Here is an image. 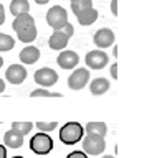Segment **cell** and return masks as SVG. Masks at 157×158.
Instances as JSON below:
<instances>
[{"label":"cell","mask_w":157,"mask_h":158,"mask_svg":"<svg viewBox=\"0 0 157 158\" xmlns=\"http://www.w3.org/2000/svg\"><path fill=\"white\" fill-rule=\"evenodd\" d=\"M111 12H112V15H117V0H112L111 2Z\"/></svg>","instance_id":"obj_29"},{"label":"cell","mask_w":157,"mask_h":158,"mask_svg":"<svg viewBox=\"0 0 157 158\" xmlns=\"http://www.w3.org/2000/svg\"><path fill=\"white\" fill-rule=\"evenodd\" d=\"M35 2L38 3V5H45V3H48L50 0H35Z\"/></svg>","instance_id":"obj_32"},{"label":"cell","mask_w":157,"mask_h":158,"mask_svg":"<svg viewBox=\"0 0 157 158\" xmlns=\"http://www.w3.org/2000/svg\"><path fill=\"white\" fill-rule=\"evenodd\" d=\"M30 150L37 155H48L53 150V140L48 133L38 132L30 138Z\"/></svg>","instance_id":"obj_2"},{"label":"cell","mask_w":157,"mask_h":158,"mask_svg":"<svg viewBox=\"0 0 157 158\" xmlns=\"http://www.w3.org/2000/svg\"><path fill=\"white\" fill-rule=\"evenodd\" d=\"M32 128H33V123L32 122H13L12 123V130L22 133L23 137L28 135V133L32 132Z\"/></svg>","instance_id":"obj_22"},{"label":"cell","mask_w":157,"mask_h":158,"mask_svg":"<svg viewBox=\"0 0 157 158\" xmlns=\"http://www.w3.org/2000/svg\"><path fill=\"white\" fill-rule=\"evenodd\" d=\"M85 63L88 68L91 69H102L104 66H107V63H109V56L101 51V49H93V51H89L86 54L85 58Z\"/></svg>","instance_id":"obj_6"},{"label":"cell","mask_w":157,"mask_h":158,"mask_svg":"<svg viewBox=\"0 0 157 158\" xmlns=\"http://www.w3.org/2000/svg\"><path fill=\"white\" fill-rule=\"evenodd\" d=\"M5 22V10H3V5L0 3V25H3Z\"/></svg>","instance_id":"obj_27"},{"label":"cell","mask_w":157,"mask_h":158,"mask_svg":"<svg viewBox=\"0 0 157 158\" xmlns=\"http://www.w3.org/2000/svg\"><path fill=\"white\" fill-rule=\"evenodd\" d=\"M46 23L50 25L53 30H61L65 25L68 23V13L66 10L60 7V5H55L46 12Z\"/></svg>","instance_id":"obj_4"},{"label":"cell","mask_w":157,"mask_h":158,"mask_svg":"<svg viewBox=\"0 0 157 158\" xmlns=\"http://www.w3.org/2000/svg\"><path fill=\"white\" fill-rule=\"evenodd\" d=\"M93 41H94V44L99 49L109 48V46L114 44V33H112V30H109V28H101L94 33Z\"/></svg>","instance_id":"obj_10"},{"label":"cell","mask_w":157,"mask_h":158,"mask_svg":"<svg viewBox=\"0 0 157 158\" xmlns=\"http://www.w3.org/2000/svg\"><path fill=\"white\" fill-rule=\"evenodd\" d=\"M111 77L117 79V64H112L111 66Z\"/></svg>","instance_id":"obj_28"},{"label":"cell","mask_w":157,"mask_h":158,"mask_svg":"<svg viewBox=\"0 0 157 158\" xmlns=\"http://www.w3.org/2000/svg\"><path fill=\"white\" fill-rule=\"evenodd\" d=\"M5 79L13 86H18L27 79V69L22 64H12L5 71Z\"/></svg>","instance_id":"obj_8"},{"label":"cell","mask_w":157,"mask_h":158,"mask_svg":"<svg viewBox=\"0 0 157 158\" xmlns=\"http://www.w3.org/2000/svg\"><path fill=\"white\" fill-rule=\"evenodd\" d=\"M70 2H71V10L75 15L93 7V0H70Z\"/></svg>","instance_id":"obj_20"},{"label":"cell","mask_w":157,"mask_h":158,"mask_svg":"<svg viewBox=\"0 0 157 158\" xmlns=\"http://www.w3.org/2000/svg\"><path fill=\"white\" fill-rule=\"evenodd\" d=\"M38 59H40V49H38L37 46H32V44H28V46H25L20 51V61L23 64H35Z\"/></svg>","instance_id":"obj_12"},{"label":"cell","mask_w":157,"mask_h":158,"mask_svg":"<svg viewBox=\"0 0 157 158\" xmlns=\"http://www.w3.org/2000/svg\"><path fill=\"white\" fill-rule=\"evenodd\" d=\"M106 148L104 137L93 135V133H85L83 137V152L86 155H101Z\"/></svg>","instance_id":"obj_3"},{"label":"cell","mask_w":157,"mask_h":158,"mask_svg":"<svg viewBox=\"0 0 157 158\" xmlns=\"http://www.w3.org/2000/svg\"><path fill=\"white\" fill-rule=\"evenodd\" d=\"M61 31L65 33V35H68V36L71 38V36H73V33H75V28H73V25H71L70 22H68V23L65 25V27L61 28Z\"/></svg>","instance_id":"obj_25"},{"label":"cell","mask_w":157,"mask_h":158,"mask_svg":"<svg viewBox=\"0 0 157 158\" xmlns=\"http://www.w3.org/2000/svg\"><path fill=\"white\" fill-rule=\"evenodd\" d=\"M3 91H5V81H3L2 77H0V94H2Z\"/></svg>","instance_id":"obj_31"},{"label":"cell","mask_w":157,"mask_h":158,"mask_svg":"<svg viewBox=\"0 0 157 158\" xmlns=\"http://www.w3.org/2000/svg\"><path fill=\"white\" fill-rule=\"evenodd\" d=\"M28 25H35V20L30 13H25V15H20V17H15L13 18V23H12V28L15 30V33L18 30L28 27Z\"/></svg>","instance_id":"obj_19"},{"label":"cell","mask_w":157,"mask_h":158,"mask_svg":"<svg viewBox=\"0 0 157 158\" xmlns=\"http://www.w3.org/2000/svg\"><path fill=\"white\" fill-rule=\"evenodd\" d=\"M101 158H116L114 155H104V156H101Z\"/></svg>","instance_id":"obj_33"},{"label":"cell","mask_w":157,"mask_h":158,"mask_svg":"<svg viewBox=\"0 0 157 158\" xmlns=\"http://www.w3.org/2000/svg\"><path fill=\"white\" fill-rule=\"evenodd\" d=\"M13 46H15V40L7 33H0V53L10 51Z\"/></svg>","instance_id":"obj_21"},{"label":"cell","mask_w":157,"mask_h":158,"mask_svg":"<svg viewBox=\"0 0 157 158\" xmlns=\"http://www.w3.org/2000/svg\"><path fill=\"white\" fill-rule=\"evenodd\" d=\"M0 158H7V148L2 143H0Z\"/></svg>","instance_id":"obj_30"},{"label":"cell","mask_w":157,"mask_h":158,"mask_svg":"<svg viewBox=\"0 0 157 158\" xmlns=\"http://www.w3.org/2000/svg\"><path fill=\"white\" fill-rule=\"evenodd\" d=\"M68 41H70V36H68V35H65L61 30H55L53 35L50 36V40H48V44H50V48L55 49V51H63V49L66 48Z\"/></svg>","instance_id":"obj_11"},{"label":"cell","mask_w":157,"mask_h":158,"mask_svg":"<svg viewBox=\"0 0 157 158\" xmlns=\"http://www.w3.org/2000/svg\"><path fill=\"white\" fill-rule=\"evenodd\" d=\"M89 82V71L86 68H78L71 73V76L68 77V87L73 91H80Z\"/></svg>","instance_id":"obj_5"},{"label":"cell","mask_w":157,"mask_h":158,"mask_svg":"<svg viewBox=\"0 0 157 158\" xmlns=\"http://www.w3.org/2000/svg\"><path fill=\"white\" fill-rule=\"evenodd\" d=\"M109 87H111V84L106 77H96L89 84V91L93 96H102L104 92L109 91Z\"/></svg>","instance_id":"obj_13"},{"label":"cell","mask_w":157,"mask_h":158,"mask_svg":"<svg viewBox=\"0 0 157 158\" xmlns=\"http://www.w3.org/2000/svg\"><path fill=\"white\" fill-rule=\"evenodd\" d=\"M78 22H80L83 27H89V25H93L98 20V10L96 8H88V10H83V12H80L76 15Z\"/></svg>","instance_id":"obj_15"},{"label":"cell","mask_w":157,"mask_h":158,"mask_svg":"<svg viewBox=\"0 0 157 158\" xmlns=\"http://www.w3.org/2000/svg\"><path fill=\"white\" fill-rule=\"evenodd\" d=\"M85 137V127L80 122H68L60 130V140L65 145H75Z\"/></svg>","instance_id":"obj_1"},{"label":"cell","mask_w":157,"mask_h":158,"mask_svg":"<svg viewBox=\"0 0 157 158\" xmlns=\"http://www.w3.org/2000/svg\"><path fill=\"white\" fill-rule=\"evenodd\" d=\"M17 36L22 43H32L37 40V27L35 25H28V27L22 28L17 31Z\"/></svg>","instance_id":"obj_17"},{"label":"cell","mask_w":157,"mask_h":158,"mask_svg":"<svg viewBox=\"0 0 157 158\" xmlns=\"http://www.w3.org/2000/svg\"><path fill=\"white\" fill-rule=\"evenodd\" d=\"M30 12V3L28 0H12L10 2V13L15 17H20V15H25Z\"/></svg>","instance_id":"obj_16"},{"label":"cell","mask_w":157,"mask_h":158,"mask_svg":"<svg viewBox=\"0 0 157 158\" xmlns=\"http://www.w3.org/2000/svg\"><path fill=\"white\" fill-rule=\"evenodd\" d=\"M3 143H5V147H10V148H20L23 145V135L10 128L3 135Z\"/></svg>","instance_id":"obj_14"},{"label":"cell","mask_w":157,"mask_h":158,"mask_svg":"<svg viewBox=\"0 0 157 158\" xmlns=\"http://www.w3.org/2000/svg\"><path fill=\"white\" fill-rule=\"evenodd\" d=\"M56 63L61 69H75L78 66V63H80V56L75 51H71V49H63L58 54Z\"/></svg>","instance_id":"obj_9"},{"label":"cell","mask_w":157,"mask_h":158,"mask_svg":"<svg viewBox=\"0 0 157 158\" xmlns=\"http://www.w3.org/2000/svg\"><path fill=\"white\" fill-rule=\"evenodd\" d=\"M66 158H88V155L85 152H81V150H76V152H71Z\"/></svg>","instance_id":"obj_26"},{"label":"cell","mask_w":157,"mask_h":158,"mask_svg":"<svg viewBox=\"0 0 157 158\" xmlns=\"http://www.w3.org/2000/svg\"><path fill=\"white\" fill-rule=\"evenodd\" d=\"M35 127L38 128L40 132H43V133H48V132H53L55 128L58 127V122L55 120V122H37L35 123Z\"/></svg>","instance_id":"obj_23"},{"label":"cell","mask_w":157,"mask_h":158,"mask_svg":"<svg viewBox=\"0 0 157 158\" xmlns=\"http://www.w3.org/2000/svg\"><path fill=\"white\" fill-rule=\"evenodd\" d=\"M85 133H93V135L106 137L107 133V125L104 122H88L85 125Z\"/></svg>","instance_id":"obj_18"},{"label":"cell","mask_w":157,"mask_h":158,"mask_svg":"<svg viewBox=\"0 0 157 158\" xmlns=\"http://www.w3.org/2000/svg\"><path fill=\"white\" fill-rule=\"evenodd\" d=\"M35 82L40 84L41 87H51L58 82V74L51 68H41L35 73Z\"/></svg>","instance_id":"obj_7"},{"label":"cell","mask_w":157,"mask_h":158,"mask_svg":"<svg viewBox=\"0 0 157 158\" xmlns=\"http://www.w3.org/2000/svg\"><path fill=\"white\" fill-rule=\"evenodd\" d=\"M13 158H23V156H13Z\"/></svg>","instance_id":"obj_35"},{"label":"cell","mask_w":157,"mask_h":158,"mask_svg":"<svg viewBox=\"0 0 157 158\" xmlns=\"http://www.w3.org/2000/svg\"><path fill=\"white\" fill-rule=\"evenodd\" d=\"M2 64H3V58L0 56V68H2Z\"/></svg>","instance_id":"obj_34"},{"label":"cell","mask_w":157,"mask_h":158,"mask_svg":"<svg viewBox=\"0 0 157 158\" xmlns=\"http://www.w3.org/2000/svg\"><path fill=\"white\" fill-rule=\"evenodd\" d=\"M32 97H61V94L60 92H50V91H46V89H35L32 94H30Z\"/></svg>","instance_id":"obj_24"}]
</instances>
